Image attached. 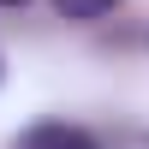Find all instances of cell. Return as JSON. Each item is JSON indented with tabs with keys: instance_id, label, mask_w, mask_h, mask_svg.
<instances>
[{
	"instance_id": "1",
	"label": "cell",
	"mask_w": 149,
	"mask_h": 149,
	"mask_svg": "<svg viewBox=\"0 0 149 149\" xmlns=\"http://www.w3.org/2000/svg\"><path fill=\"white\" fill-rule=\"evenodd\" d=\"M18 149H102L84 125H66V119H42L18 137Z\"/></svg>"
},
{
	"instance_id": "3",
	"label": "cell",
	"mask_w": 149,
	"mask_h": 149,
	"mask_svg": "<svg viewBox=\"0 0 149 149\" xmlns=\"http://www.w3.org/2000/svg\"><path fill=\"white\" fill-rule=\"evenodd\" d=\"M0 6H24V0H0Z\"/></svg>"
},
{
	"instance_id": "2",
	"label": "cell",
	"mask_w": 149,
	"mask_h": 149,
	"mask_svg": "<svg viewBox=\"0 0 149 149\" xmlns=\"http://www.w3.org/2000/svg\"><path fill=\"white\" fill-rule=\"evenodd\" d=\"M60 12H66V18H102V12H113L119 0H54Z\"/></svg>"
}]
</instances>
